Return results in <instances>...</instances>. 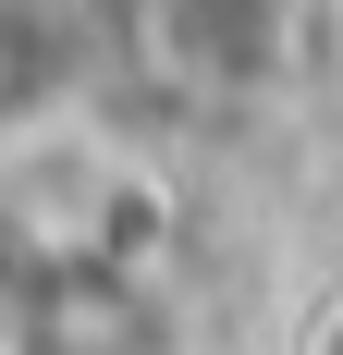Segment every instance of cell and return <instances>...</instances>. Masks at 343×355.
I'll return each mask as SVG.
<instances>
[{"label": "cell", "mask_w": 343, "mask_h": 355, "mask_svg": "<svg viewBox=\"0 0 343 355\" xmlns=\"http://www.w3.org/2000/svg\"><path fill=\"white\" fill-rule=\"evenodd\" d=\"M147 62L184 98H258L294 62V0H147Z\"/></svg>", "instance_id": "1"}, {"label": "cell", "mask_w": 343, "mask_h": 355, "mask_svg": "<svg viewBox=\"0 0 343 355\" xmlns=\"http://www.w3.org/2000/svg\"><path fill=\"white\" fill-rule=\"evenodd\" d=\"M62 110V12L49 0H0V147L37 135Z\"/></svg>", "instance_id": "2"}, {"label": "cell", "mask_w": 343, "mask_h": 355, "mask_svg": "<svg viewBox=\"0 0 343 355\" xmlns=\"http://www.w3.org/2000/svg\"><path fill=\"white\" fill-rule=\"evenodd\" d=\"M319 355H343V319H331V331H319Z\"/></svg>", "instance_id": "3"}]
</instances>
